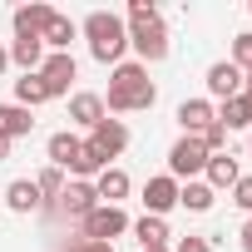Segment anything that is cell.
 <instances>
[{
    "label": "cell",
    "instance_id": "obj_32",
    "mask_svg": "<svg viewBox=\"0 0 252 252\" xmlns=\"http://www.w3.org/2000/svg\"><path fill=\"white\" fill-rule=\"evenodd\" d=\"M242 252H252V218L242 222Z\"/></svg>",
    "mask_w": 252,
    "mask_h": 252
},
{
    "label": "cell",
    "instance_id": "obj_22",
    "mask_svg": "<svg viewBox=\"0 0 252 252\" xmlns=\"http://www.w3.org/2000/svg\"><path fill=\"white\" fill-rule=\"evenodd\" d=\"M10 64H20L25 74H35V69L45 64V45H40V40H15V45H10Z\"/></svg>",
    "mask_w": 252,
    "mask_h": 252
},
{
    "label": "cell",
    "instance_id": "obj_23",
    "mask_svg": "<svg viewBox=\"0 0 252 252\" xmlns=\"http://www.w3.org/2000/svg\"><path fill=\"white\" fill-rule=\"evenodd\" d=\"M178 208H188V213H208L213 208V188L208 183H178Z\"/></svg>",
    "mask_w": 252,
    "mask_h": 252
},
{
    "label": "cell",
    "instance_id": "obj_18",
    "mask_svg": "<svg viewBox=\"0 0 252 252\" xmlns=\"http://www.w3.org/2000/svg\"><path fill=\"white\" fill-rule=\"evenodd\" d=\"M218 124H222V129H252V99H247V94H232V99H222V109H218Z\"/></svg>",
    "mask_w": 252,
    "mask_h": 252
},
{
    "label": "cell",
    "instance_id": "obj_19",
    "mask_svg": "<svg viewBox=\"0 0 252 252\" xmlns=\"http://www.w3.org/2000/svg\"><path fill=\"white\" fill-rule=\"evenodd\" d=\"M74 35H79V25H74V20H64V15H55V20H50V30L40 35V45H45L50 55H69V40H74Z\"/></svg>",
    "mask_w": 252,
    "mask_h": 252
},
{
    "label": "cell",
    "instance_id": "obj_14",
    "mask_svg": "<svg viewBox=\"0 0 252 252\" xmlns=\"http://www.w3.org/2000/svg\"><path fill=\"white\" fill-rule=\"evenodd\" d=\"M30 129H35V114H30V109H20V104H0V139H5V144L25 139Z\"/></svg>",
    "mask_w": 252,
    "mask_h": 252
},
{
    "label": "cell",
    "instance_id": "obj_15",
    "mask_svg": "<svg viewBox=\"0 0 252 252\" xmlns=\"http://www.w3.org/2000/svg\"><path fill=\"white\" fill-rule=\"evenodd\" d=\"M94 193H99V203L119 208L124 198H129V173H124V168H104V173L94 178Z\"/></svg>",
    "mask_w": 252,
    "mask_h": 252
},
{
    "label": "cell",
    "instance_id": "obj_11",
    "mask_svg": "<svg viewBox=\"0 0 252 252\" xmlns=\"http://www.w3.org/2000/svg\"><path fill=\"white\" fill-rule=\"evenodd\" d=\"M208 94H213V99H232V94H242V69H237L232 60L208 64Z\"/></svg>",
    "mask_w": 252,
    "mask_h": 252
},
{
    "label": "cell",
    "instance_id": "obj_35",
    "mask_svg": "<svg viewBox=\"0 0 252 252\" xmlns=\"http://www.w3.org/2000/svg\"><path fill=\"white\" fill-rule=\"evenodd\" d=\"M5 158H10V144H5V139H0V163H5Z\"/></svg>",
    "mask_w": 252,
    "mask_h": 252
},
{
    "label": "cell",
    "instance_id": "obj_29",
    "mask_svg": "<svg viewBox=\"0 0 252 252\" xmlns=\"http://www.w3.org/2000/svg\"><path fill=\"white\" fill-rule=\"evenodd\" d=\"M232 203L252 218V178H237V183H232Z\"/></svg>",
    "mask_w": 252,
    "mask_h": 252
},
{
    "label": "cell",
    "instance_id": "obj_3",
    "mask_svg": "<svg viewBox=\"0 0 252 252\" xmlns=\"http://www.w3.org/2000/svg\"><path fill=\"white\" fill-rule=\"evenodd\" d=\"M129 45L139 50V64L149 69V64H163L168 60V25H163V15L158 20H144V25H129Z\"/></svg>",
    "mask_w": 252,
    "mask_h": 252
},
{
    "label": "cell",
    "instance_id": "obj_4",
    "mask_svg": "<svg viewBox=\"0 0 252 252\" xmlns=\"http://www.w3.org/2000/svg\"><path fill=\"white\" fill-rule=\"evenodd\" d=\"M208 158H213V154H208L193 134H183V139L168 149V178H188V183H193V178L208 168Z\"/></svg>",
    "mask_w": 252,
    "mask_h": 252
},
{
    "label": "cell",
    "instance_id": "obj_8",
    "mask_svg": "<svg viewBox=\"0 0 252 252\" xmlns=\"http://www.w3.org/2000/svg\"><path fill=\"white\" fill-rule=\"evenodd\" d=\"M35 74L45 79V94H50V99H60V94H69V84H74L79 64H74V55H45V64H40Z\"/></svg>",
    "mask_w": 252,
    "mask_h": 252
},
{
    "label": "cell",
    "instance_id": "obj_17",
    "mask_svg": "<svg viewBox=\"0 0 252 252\" xmlns=\"http://www.w3.org/2000/svg\"><path fill=\"white\" fill-rule=\"evenodd\" d=\"M69 119L84 124V129H94L99 119H109V114H104V94H89V89L74 94V99H69Z\"/></svg>",
    "mask_w": 252,
    "mask_h": 252
},
{
    "label": "cell",
    "instance_id": "obj_16",
    "mask_svg": "<svg viewBox=\"0 0 252 252\" xmlns=\"http://www.w3.org/2000/svg\"><path fill=\"white\" fill-rule=\"evenodd\" d=\"M5 203H10V213H40V208H45L35 178H15V183L5 188Z\"/></svg>",
    "mask_w": 252,
    "mask_h": 252
},
{
    "label": "cell",
    "instance_id": "obj_13",
    "mask_svg": "<svg viewBox=\"0 0 252 252\" xmlns=\"http://www.w3.org/2000/svg\"><path fill=\"white\" fill-rule=\"evenodd\" d=\"M213 119H218V109H213L208 99H183V104H178V124H183V134H193V139L208 129Z\"/></svg>",
    "mask_w": 252,
    "mask_h": 252
},
{
    "label": "cell",
    "instance_id": "obj_34",
    "mask_svg": "<svg viewBox=\"0 0 252 252\" xmlns=\"http://www.w3.org/2000/svg\"><path fill=\"white\" fill-rule=\"evenodd\" d=\"M242 94H247V99H252V74H242Z\"/></svg>",
    "mask_w": 252,
    "mask_h": 252
},
{
    "label": "cell",
    "instance_id": "obj_25",
    "mask_svg": "<svg viewBox=\"0 0 252 252\" xmlns=\"http://www.w3.org/2000/svg\"><path fill=\"white\" fill-rule=\"evenodd\" d=\"M35 188H40V198H60V193H64V173H60V168L50 163V168H40Z\"/></svg>",
    "mask_w": 252,
    "mask_h": 252
},
{
    "label": "cell",
    "instance_id": "obj_24",
    "mask_svg": "<svg viewBox=\"0 0 252 252\" xmlns=\"http://www.w3.org/2000/svg\"><path fill=\"white\" fill-rule=\"evenodd\" d=\"M45 99H50V94H45V79H40V74H20V79H15V104H20V109H35V104H45Z\"/></svg>",
    "mask_w": 252,
    "mask_h": 252
},
{
    "label": "cell",
    "instance_id": "obj_37",
    "mask_svg": "<svg viewBox=\"0 0 252 252\" xmlns=\"http://www.w3.org/2000/svg\"><path fill=\"white\" fill-rule=\"evenodd\" d=\"M247 10H252V5H247Z\"/></svg>",
    "mask_w": 252,
    "mask_h": 252
},
{
    "label": "cell",
    "instance_id": "obj_9",
    "mask_svg": "<svg viewBox=\"0 0 252 252\" xmlns=\"http://www.w3.org/2000/svg\"><path fill=\"white\" fill-rule=\"evenodd\" d=\"M144 208H149V218L173 213V208H178V178H168V173L149 178V183H144Z\"/></svg>",
    "mask_w": 252,
    "mask_h": 252
},
{
    "label": "cell",
    "instance_id": "obj_27",
    "mask_svg": "<svg viewBox=\"0 0 252 252\" xmlns=\"http://www.w3.org/2000/svg\"><path fill=\"white\" fill-rule=\"evenodd\" d=\"M198 144H203L208 154H227V129H222V124L213 119V124H208V129L198 134Z\"/></svg>",
    "mask_w": 252,
    "mask_h": 252
},
{
    "label": "cell",
    "instance_id": "obj_26",
    "mask_svg": "<svg viewBox=\"0 0 252 252\" xmlns=\"http://www.w3.org/2000/svg\"><path fill=\"white\" fill-rule=\"evenodd\" d=\"M232 64H237L242 74H252V30L232 35Z\"/></svg>",
    "mask_w": 252,
    "mask_h": 252
},
{
    "label": "cell",
    "instance_id": "obj_28",
    "mask_svg": "<svg viewBox=\"0 0 252 252\" xmlns=\"http://www.w3.org/2000/svg\"><path fill=\"white\" fill-rule=\"evenodd\" d=\"M144 20H158V5L154 0H129V25H144Z\"/></svg>",
    "mask_w": 252,
    "mask_h": 252
},
{
    "label": "cell",
    "instance_id": "obj_12",
    "mask_svg": "<svg viewBox=\"0 0 252 252\" xmlns=\"http://www.w3.org/2000/svg\"><path fill=\"white\" fill-rule=\"evenodd\" d=\"M45 149H50V163H55L60 173H74V163H79V149H84V144H79L69 129H60V134H50V144H45Z\"/></svg>",
    "mask_w": 252,
    "mask_h": 252
},
{
    "label": "cell",
    "instance_id": "obj_21",
    "mask_svg": "<svg viewBox=\"0 0 252 252\" xmlns=\"http://www.w3.org/2000/svg\"><path fill=\"white\" fill-rule=\"evenodd\" d=\"M134 237H139V242H144V252H149V247H168V237H173V232H168V222H163V218H149V213H144V218L134 222Z\"/></svg>",
    "mask_w": 252,
    "mask_h": 252
},
{
    "label": "cell",
    "instance_id": "obj_6",
    "mask_svg": "<svg viewBox=\"0 0 252 252\" xmlns=\"http://www.w3.org/2000/svg\"><path fill=\"white\" fill-rule=\"evenodd\" d=\"M119 232H129V218H124V208H109V203H99V208L79 222V237H84V242H109V237H119Z\"/></svg>",
    "mask_w": 252,
    "mask_h": 252
},
{
    "label": "cell",
    "instance_id": "obj_33",
    "mask_svg": "<svg viewBox=\"0 0 252 252\" xmlns=\"http://www.w3.org/2000/svg\"><path fill=\"white\" fill-rule=\"evenodd\" d=\"M5 69H10V50H5V45H0V74H5Z\"/></svg>",
    "mask_w": 252,
    "mask_h": 252
},
{
    "label": "cell",
    "instance_id": "obj_2",
    "mask_svg": "<svg viewBox=\"0 0 252 252\" xmlns=\"http://www.w3.org/2000/svg\"><path fill=\"white\" fill-rule=\"evenodd\" d=\"M79 30H84L89 55H94L99 64H119V60H124V50H129V25H124L114 10H89Z\"/></svg>",
    "mask_w": 252,
    "mask_h": 252
},
{
    "label": "cell",
    "instance_id": "obj_5",
    "mask_svg": "<svg viewBox=\"0 0 252 252\" xmlns=\"http://www.w3.org/2000/svg\"><path fill=\"white\" fill-rule=\"evenodd\" d=\"M50 208H55L60 218H74V222H84V218L99 208V193H94V183H84V178H69V183H64V193H60Z\"/></svg>",
    "mask_w": 252,
    "mask_h": 252
},
{
    "label": "cell",
    "instance_id": "obj_1",
    "mask_svg": "<svg viewBox=\"0 0 252 252\" xmlns=\"http://www.w3.org/2000/svg\"><path fill=\"white\" fill-rule=\"evenodd\" d=\"M158 89L149 79V69L134 60V64H114L109 74V94H104V114H139V109H154Z\"/></svg>",
    "mask_w": 252,
    "mask_h": 252
},
{
    "label": "cell",
    "instance_id": "obj_10",
    "mask_svg": "<svg viewBox=\"0 0 252 252\" xmlns=\"http://www.w3.org/2000/svg\"><path fill=\"white\" fill-rule=\"evenodd\" d=\"M89 144H94L104 158H119L124 149H129V129H124L119 119H99L94 129H89Z\"/></svg>",
    "mask_w": 252,
    "mask_h": 252
},
{
    "label": "cell",
    "instance_id": "obj_20",
    "mask_svg": "<svg viewBox=\"0 0 252 252\" xmlns=\"http://www.w3.org/2000/svg\"><path fill=\"white\" fill-rule=\"evenodd\" d=\"M203 173H208V188H232V183L242 178V168H237V158H232V154H213Z\"/></svg>",
    "mask_w": 252,
    "mask_h": 252
},
{
    "label": "cell",
    "instance_id": "obj_38",
    "mask_svg": "<svg viewBox=\"0 0 252 252\" xmlns=\"http://www.w3.org/2000/svg\"><path fill=\"white\" fill-rule=\"evenodd\" d=\"M247 134H252V129H247Z\"/></svg>",
    "mask_w": 252,
    "mask_h": 252
},
{
    "label": "cell",
    "instance_id": "obj_36",
    "mask_svg": "<svg viewBox=\"0 0 252 252\" xmlns=\"http://www.w3.org/2000/svg\"><path fill=\"white\" fill-rule=\"evenodd\" d=\"M149 252H168V247H149Z\"/></svg>",
    "mask_w": 252,
    "mask_h": 252
},
{
    "label": "cell",
    "instance_id": "obj_30",
    "mask_svg": "<svg viewBox=\"0 0 252 252\" xmlns=\"http://www.w3.org/2000/svg\"><path fill=\"white\" fill-rule=\"evenodd\" d=\"M173 252H213V242H208V237H183Z\"/></svg>",
    "mask_w": 252,
    "mask_h": 252
},
{
    "label": "cell",
    "instance_id": "obj_31",
    "mask_svg": "<svg viewBox=\"0 0 252 252\" xmlns=\"http://www.w3.org/2000/svg\"><path fill=\"white\" fill-rule=\"evenodd\" d=\"M64 252H114V247H109V242H84V237H74Z\"/></svg>",
    "mask_w": 252,
    "mask_h": 252
},
{
    "label": "cell",
    "instance_id": "obj_7",
    "mask_svg": "<svg viewBox=\"0 0 252 252\" xmlns=\"http://www.w3.org/2000/svg\"><path fill=\"white\" fill-rule=\"evenodd\" d=\"M60 10L55 5H45V0H30V5H15V15H10V25H15V40H40L45 30H50V20H55Z\"/></svg>",
    "mask_w": 252,
    "mask_h": 252
}]
</instances>
